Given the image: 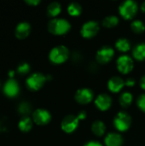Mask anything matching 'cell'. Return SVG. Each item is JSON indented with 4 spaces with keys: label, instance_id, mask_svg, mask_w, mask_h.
Wrapping results in <instances>:
<instances>
[{
    "label": "cell",
    "instance_id": "1",
    "mask_svg": "<svg viewBox=\"0 0 145 146\" xmlns=\"http://www.w3.org/2000/svg\"><path fill=\"white\" fill-rule=\"evenodd\" d=\"M71 29L70 22L64 18H54L48 23L49 32L56 36H62L68 33Z\"/></svg>",
    "mask_w": 145,
    "mask_h": 146
},
{
    "label": "cell",
    "instance_id": "2",
    "mask_svg": "<svg viewBox=\"0 0 145 146\" xmlns=\"http://www.w3.org/2000/svg\"><path fill=\"white\" fill-rule=\"evenodd\" d=\"M70 56V51L65 45H57L51 49L49 53L50 61L56 65L62 64L68 61Z\"/></svg>",
    "mask_w": 145,
    "mask_h": 146
},
{
    "label": "cell",
    "instance_id": "3",
    "mask_svg": "<svg viewBox=\"0 0 145 146\" xmlns=\"http://www.w3.org/2000/svg\"><path fill=\"white\" fill-rule=\"evenodd\" d=\"M138 11V4L133 0H126L119 6V13L125 20L133 19Z\"/></svg>",
    "mask_w": 145,
    "mask_h": 146
},
{
    "label": "cell",
    "instance_id": "4",
    "mask_svg": "<svg viewBox=\"0 0 145 146\" xmlns=\"http://www.w3.org/2000/svg\"><path fill=\"white\" fill-rule=\"evenodd\" d=\"M132 125V117L126 111L118 112L114 118V126L119 132H126Z\"/></svg>",
    "mask_w": 145,
    "mask_h": 146
},
{
    "label": "cell",
    "instance_id": "5",
    "mask_svg": "<svg viewBox=\"0 0 145 146\" xmlns=\"http://www.w3.org/2000/svg\"><path fill=\"white\" fill-rule=\"evenodd\" d=\"M46 81H47V76L43 74L42 73L37 72L32 74L30 76L27 77L26 80V85L30 91L36 92L41 89Z\"/></svg>",
    "mask_w": 145,
    "mask_h": 146
},
{
    "label": "cell",
    "instance_id": "6",
    "mask_svg": "<svg viewBox=\"0 0 145 146\" xmlns=\"http://www.w3.org/2000/svg\"><path fill=\"white\" fill-rule=\"evenodd\" d=\"M116 67L118 71L122 74H128L134 68V62L132 57L128 55H121L116 61Z\"/></svg>",
    "mask_w": 145,
    "mask_h": 146
},
{
    "label": "cell",
    "instance_id": "7",
    "mask_svg": "<svg viewBox=\"0 0 145 146\" xmlns=\"http://www.w3.org/2000/svg\"><path fill=\"white\" fill-rule=\"evenodd\" d=\"M100 26L96 21H88L85 22L80 28V34L85 38H92L99 32Z\"/></svg>",
    "mask_w": 145,
    "mask_h": 146
},
{
    "label": "cell",
    "instance_id": "8",
    "mask_svg": "<svg viewBox=\"0 0 145 146\" xmlns=\"http://www.w3.org/2000/svg\"><path fill=\"white\" fill-rule=\"evenodd\" d=\"M79 121L80 120L78 115H68L62 119L61 123V128L66 133H72L78 128Z\"/></svg>",
    "mask_w": 145,
    "mask_h": 146
},
{
    "label": "cell",
    "instance_id": "9",
    "mask_svg": "<svg viewBox=\"0 0 145 146\" xmlns=\"http://www.w3.org/2000/svg\"><path fill=\"white\" fill-rule=\"evenodd\" d=\"M115 56V50L109 45H104L101 47L96 54V62L98 64H107L109 63Z\"/></svg>",
    "mask_w": 145,
    "mask_h": 146
},
{
    "label": "cell",
    "instance_id": "10",
    "mask_svg": "<svg viewBox=\"0 0 145 146\" xmlns=\"http://www.w3.org/2000/svg\"><path fill=\"white\" fill-rule=\"evenodd\" d=\"M74 98L78 104L86 105L94 99V92L91 89L87 87L80 88L75 92Z\"/></svg>",
    "mask_w": 145,
    "mask_h": 146
},
{
    "label": "cell",
    "instance_id": "11",
    "mask_svg": "<svg viewBox=\"0 0 145 146\" xmlns=\"http://www.w3.org/2000/svg\"><path fill=\"white\" fill-rule=\"evenodd\" d=\"M51 121L50 113L44 109H37L32 113V121L38 126L48 124Z\"/></svg>",
    "mask_w": 145,
    "mask_h": 146
},
{
    "label": "cell",
    "instance_id": "12",
    "mask_svg": "<svg viewBox=\"0 0 145 146\" xmlns=\"http://www.w3.org/2000/svg\"><path fill=\"white\" fill-rule=\"evenodd\" d=\"M96 107L101 111H107L112 106V98L107 93L99 94L94 100Z\"/></svg>",
    "mask_w": 145,
    "mask_h": 146
},
{
    "label": "cell",
    "instance_id": "13",
    "mask_svg": "<svg viewBox=\"0 0 145 146\" xmlns=\"http://www.w3.org/2000/svg\"><path fill=\"white\" fill-rule=\"evenodd\" d=\"M4 95L8 98H15L20 92V86L18 82L15 79H9L3 88Z\"/></svg>",
    "mask_w": 145,
    "mask_h": 146
},
{
    "label": "cell",
    "instance_id": "14",
    "mask_svg": "<svg viewBox=\"0 0 145 146\" xmlns=\"http://www.w3.org/2000/svg\"><path fill=\"white\" fill-rule=\"evenodd\" d=\"M125 86V80L120 76H114L108 81V89L113 93L120 92Z\"/></svg>",
    "mask_w": 145,
    "mask_h": 146
},
{
    "label": "cell",
    "instance_id": "15",
    "mask_svg": "<svg viewBox=\"0 0 145 146\" xmlns=\"http://www.w3.org/2000/svg\"><path fill=\"white\" fill-rule=\"evenodd\" d=\"M123 143V138L119 133H109L104 138L106 146H122Z\"/></svg>",
    "mask_w": 145,
    "mask_h": 146
},
{
    "label": "cell",
    "instance_id": "16",
    "mask_svg": "<svg viewBox=\"0 0 145 146\" xmlns=\"http://www.w3.org/2000/svg\"><path fill=\"white\" fill-rule=\"evenodd\" d=\"M30 32H31L30 24L28 22L22 21L16 26L15 30V34L18 39H24L29 35Z\"/></svg>",
    "mask_w": 145,
    "mask_h": 146
},
{
    "label": "cell",
    "instance_id": "17",
    "mask_svg": "<svg viewBox=\"0 0 145 146\" xmlns=\"http://www.w3.org/2000/svg\"><path fill=\"white\" fill-rule=\"evenodd\" d=\"M107 130L106 125L103 121H95L91 124V132L97 137H102L105 134Z\"/></svg>",
    "mask_w": 145,
    "mask_h": 146
},
{
    "label": "cell",
    "instance_id": "18",
    "mask_svg": "<svg viewBox=\"0 0 145 146\" xmlns=\"http://www.w3.org/2000/svg\"><path fill=\"white\" fill-rule=\"evenodd\" d=\"M132 56L139 62L145 61V43H140L132 49Z\"/></svg>",
    "mask_w": 145,
    "mask_h": 146
},
{
    "label": "cell",
    "instance_id": "19",
    "mask_svg": "<svg viewBox=\"0 0 145 146\" xmlns=\"http://www.w3.org/2000/svg\"><path fill=\"white\" fill-rule=\"evenodd\" d=\"M62 11V6L58 2H52L47 7V15L51 18H56Z\"/></svg>",
    "mask_w": 145,
    "mask_h": 146
},
{
    "label": "cell",
    "instance_id": "20",
    "mask_svg": "<svg viewBox=\"0 0 145 146\" xmlns=\"http://www.w3.org/2000/svg\"><path fill=\"white\" fill-rule=\"evenodd\" d=\"M133 101V96L129 92H124L119 98V103L122 108H128Z\"/></svg>",
    "mask_w": 145,
    "mask_h": 146
},
{
    "label": "cell",
    "instance_id": "21",
    "mask_svg": "<svg viewBox=\"0 0 145 146\" xmlns=\"http://www.w3.org/2000/svg\"><path fill=\"white\" fill-rule=\"evenodd\" d=\"M67 10H68V13L70 16L76 17V16H79L81 15L83 9H82V6L79 3L73 2L68 5Z\"/></svg>",
    "mask_w": 145,
    "mask_h": 146
},
{
    "label": "cell",
    "instance_id": "22",
    "mask_svg": "<svg viewBox=\"0 0 145 146\" xmlns=\"http://www.w3.org/2000/svg\"><path fill=\"white\" fill-rule=\"evenodd\" d=\"M115 48L121 52H127L131 50V43L126 38H121L115 42Z\"/></svg>",
    "mask_w": 145,
    "mask_h": 146
},
{
    "label": "cell",
    "instance_id": "23",
    "mask_svg": "<svg viewBox=\"0 0 145 146\" xmlns=\"http://www.w3.org/2000/svg\"><path fill=\"white\" fill-rule=\"evenodd\" d=\"M120 22V19L118 16L111 15H108L106 16L103 20V26L105 28H114Z\"/></svg>",
    "mask_w": 145,
    "mask_h": 146
},
{
    "label": "cell",
    "instance_id": "24",
    "mask_svg": "<svg viewBox=\"0 0 145 146\" xmlns=\"http://www.w3.org/2000/svg\"><path fill=\"white\" fill-rule=\"evenodd\" d=\"M18 127L21 132H24V133L29 132L32 127V120L28 116H23L20 120Z\"/></svg>",
    "mask_w": 145,
    "mask_h": 146
},
{
    "label": "cell",
    "instance_id": "25",
    "mask_svg": "<svg viewBox=\"0 0 145 146\" xmlns=\"http://www.w3.org/2000/svg\"><path fill=\"white\" fill-rule=\"evenodd\" d=\"M131 29L134 33H143L145 31V24L141 20H134L131 23Z\"/></svg>",
    "mask_w": 145,
    "mask_h": 146
},
{
    "label": "cell",
    "instance_id": "26",
    "mask_svg": "<svg viewBox=\"0 0 145 146\" xmlns=\"http://www.w3.org/2000/svg\"><path fill=\"white\" fill-rule=\"evenodd\" d=\"M31 105L29 103L27 102H22L19 104L18 106V111L21 115H28L30 112H31Z\"/></svg>",
    "mask_w": 145,
    "mask_h": 146
},
{
    "label": "cell",
    "instance_id": "27",
    "mask_svg": "<svg viewBox=\"0 0 145 146\" xmlns=\"http://www.w3.org/2000/svg\"><path fill=\"white\" fill-rule=\"evenodd\" d=\"M30 71V66L28 63L26 62H22L21 63L18 68H17V72L21 74V75H25L26 74H28Z\"/></svg>",
    "mask_w": 145,
    "mask_h": 146
},
{
    "label": "cell",
    "instance_id": "28",
    "mask_svg": "<svg viewBox=\"0 0 145 146\" xmlns=\"http://www.w3.org/2000/svg\"><path fill=\"white\" fill-rule=\"evenodd\" d=\"M137 105L138 107V109L145 113V93L141 94L137 100Z\"/></svg>",
    "mask_w": 145,
    "mask_h": 146
},
{
    "label": "cell",
    "instance_id": "29",
    "mask_svg": "<svg viewBox=\"0 0 145 146\" xmlns=\"http://www.w3.org/2000/svg\"><path fill=\"white\" fill-rule=\"evenodd\" d=\"M71 59H72V62L73 63H79L83 59V56L79 51L74 50L71 55Z\"/></svg>",
    "mask_w": 145,
    "mask_h": 146
},
{
    "label": "cell",
    "instance_id": "30",
    "mask_svg": "<svg viewBox=\"0 0 145 146\" xmlns=\"http://www.w3.org/2000/svg\"><path fill=\"white\" fill-rule=\"evenodd\" d=\"M88 68H89V70L91 71V72H92V73H95V72H97V70H98V63L96 62H91V63H90L89 64V66H88Z\"/></svg>",
    "mask_w": 145,
    "mask_h": 146
},
{
    "label": "cell",
    "instance_id": "31",
    "mask_svg": "<svg viewBox=\"0 0 145 146\" xmlns=\"http://www.w3.org/2000/svg\"><path fill=\"white\" fill-rule=\"evenodd\" d=\"M136 84V81L133 78H128L126 80H125V86L128 87H132Z\"/></svg>",
    "mask_w": 145,
    "mask_h": 146
},
{
    "label": "cell",
    "instance_id": "32",
    "mask_svg": "<svg viewBox=\"0 0 145 146\" xmlns=\"http://www.w3.org/2000/svg\"><path fill=\"white\" fill-rule=\"evenodd\" d=\"M84 146H103V145L100 142H98V141L91 140V141H88L87 143H85Z\"/></svg>",
    "mask_w": 145,
    "mask_h": 146
},
{
    "label": "cell",
    "instance_id": "33",
    "mask_svg": "<svg viewBox=\"0 0 145 146\" xmlns=\"http://www.w3.org/2000/svg\"><path fill=\"white\" fill-rule=\"evenodd\" d=\"M25 2L32 6H37L38 4L40 3V0H25Z\"/></svg>",
    "mask_w": 145,
    "mask_h": 146
},
{
    "label": "cell",
    "instance_id": "34",
    "mask_svg": "<svg viewBox=\"0 0 145 146\" xmlns=\"http://www.w3.org/2000/svg\"><path fill=\"white\" fill-rule=\"evenodd\" d=\"M139 85H140V87H141L144 91H145V74L140 79Z\"/></svg>",
    "mask_w": 145,
    "mask_h": 146
},
{
    "label": "cell",
    "instance_id": "35",
    "mask_svg": "<svg viewBox=\"0 0 145 146\" xmlns=\"http://www.w3.org/2000/svg\"><path fill=\"white\" fill-rule=\"evenodd\" d=\"M78 117L79 118L80 121L85 120V119L86 118V113H85V111H80V112L79 113V115H78Z\"/></svg>",
    "mask_w": 145,
    "mask_h": 146
},
{
    "label": "cell",
    "instance_id": "36",
    "mask_svg": "<svg viewBox=\"0 0 145 146\" xmlns=\"http://www.w3.org/2000/svg\"><path fill=\"white\" fill-rule=\"evenodd\" d=\"M140 9H141V11H142L143 13H145V2L142 3V4H141V6H140Z\"/></svg>",
    "mask_w": 145,
    "mask_h": 146
},
{
    "label": "cell",
    "instance_id": "37",
    "mask_svg": "<svg viewBox=\"0 0 145 146\" xmlns=\"http://www.w3.org/2000/svg\"><path fill=\"white\" fill-rule=\"evenodd\" d=\"M9 79H13V76H14V71H9Z\"/></svg>",
    "mask_w": 145,
    "mask_h": 146
}]
</instances>
